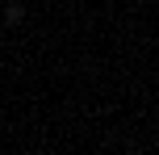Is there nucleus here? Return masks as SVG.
I'll list each match as a JSON object with an SVG mask.
<instances>
[{
	"instance_id": "f257e3e1",
	"label": "nucleus",
	"mask_w": 159,
	"mask_h": 155,
	"mask_svg": "<svg viewBox=\"0 0 159 155\" xmlns=\"http://www.w3.org/2000/svg\"><path fill=\"white\" fill-rule=\"evenodd\" d=\"M4 21L8 25H21L25 21V4H4Z\"/></svg>"
}]
</instances>
